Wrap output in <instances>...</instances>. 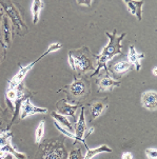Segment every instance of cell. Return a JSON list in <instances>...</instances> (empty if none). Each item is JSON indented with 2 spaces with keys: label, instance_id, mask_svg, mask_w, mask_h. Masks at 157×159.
I'll list each match as a JSON object with an SVG mask.
<instances>
[{
  "label": "cell",
  "instance_id": "f546056e",
  "mask_svg": "<svg viewBox=\"0 0 157 159\" xmlns=\"http://www.w3.org/2000/svg\"><path fill=\"white\" fill-rule=\"evenodd\" d=\"M152 72H153V75H154V76H157V68H156V66H154L153 70H152Z\"/></svg>",
  "mask_w": 157,
  "mask_h": 159
},
{
  "label": "cell",
  "instance_id": "ba28073f",
  "mask_svg": "<svg viewBox=\"0 0 157 159\" xmlns=\"http://www.w3.org/2000/svg\"><path fill=\"white\" fill-rule=\"evenodd\" d=\"M67 89L70 94L74 97H82L89 93V84L83 78H75Z\"/></svg>",
  "mask_w": 157,
  "mask_h": 159
},
{
  "label": "cell",
  "instance_id": "e0dca14e",
  "mask_svg": "<svg viewBox=\"0 0 157 159\" xmlns=\"http://www.w3.org/2000/svg\"><path fill=\"white\" fill-rule=\"evenodd\" d=\"M85 147L86 148V154L83 157V159H93V157H95L96 155L100 154V153H111L112 152V149L110 147H108L107 144H102L98 148H95V149H89L86 147V144H85Z\"/></svg>",
  "mask_w": 157,
  "mask_h": 159
},
{
  "label": "cell",
  "instance_id": "d4e9b609",
  "mask_svg": "<svg viewBox=\"0 0 157 159\" xmlns=\"http://www.w3.org/2000/svg\"><path fill=\"white\" fill-rule=\"evenodd\" d=\"M13 157H14V156H13L12 154L0 150V159H13Z\"/></svg>",
  "mask_w": 157,
  "mask_h": 159
},
{
  "label": "cell",
  "instance_id": "ac0fdd59",
  "mask_svg": "<svg viewBox=\"0 0 157 159\" xmlns=\"http://www.w3.org/2000/svg\"><path fill=\"white\" fill-rule=\"evenodd\" d=\"M51 116H52V117L54 118V120H55L56 122H58L61 126H63L64 129H67V130L70 131L71 133L75 134L74 133V128L72 126L71 122L67 120V118L66 117V116L59 114L58 112H52L51 113Z\"/></svg>",
  "mask_w": 157,
  "mask_h": 159
},
{
  "label": "cell",
  "instance_id": "7a4b0ae2",
  "mask_svg": "<svg viewBox=\"0 0 157 159\" xmlns=\"http://www.w3.org/2000/svg\"><path fill=\"white\" fill-rule=\"evenodd\" d=\"M94 55L89 48L82 47L77 50H71L69 52V63L73 71L77 73H86L93 71Z\"/></svg>",
  "mask_w": 157,
  "mask_h": 159
},
{
  "label": "cell",
  "instance_id": "4fadbf2b",
  "mask_svg": "<svg viewBox=\"0 0 157 159\" xmlns=\"http://www.w3.org/2000/svg\"><path fill=\"white\" fill-rule=\"evenodd\" d=\"M79 107H81L80 104H76V106H72L67 101V99H61L57 103V110L58 113L63 116H74L75 112L77 111Z\"/></svg>",
  "mask_w": 157,
  "mask_h": 159
},
{
  "label": "cell",
  "instance_id": "484cf974",
  "mask_svg": "<svg viewBox=\"0 0 157 159\" xmlns=\"http://www.w3.org/2000/svg\"><path fill=\"white\" fill-rule=\"evenodd\" d=\"M4 118H5V111H3V109L0 106V130H1V126L4 122Z\"/></svg>",
  "mask_w": 157,
  "mask_h": 159
},
{
  "label": "cell",
  "instance_id": "ffe728a7",
  "mask_svg": "<svg viewBox=\"0 0 157 159\" xmlns=\"http://www.w3.org/2000/svg\"><path fill=\"white\" fill-rule=\"evenodd\" d=\"M77 142H79V141H75L72 149L70 150L67 159H83V157H85L82 154V149H81V147H79V144H78Z\"/></svg>",
  "mask_w": 157,
  "mask_h": 159
},
{
  "label": "cell",
  "instance_id": "4316f807",
  "mask_svg": "<svg viewBox=\"0 0 157 159\" xmlns=\"http://www.w3.org/2000/svg\"><path fill=\"white\" fill-rule=\"evenodd\" d=\"M121 159H134V156L131 152H124L121 156Z\"/></svg>",
  "mask_w": 157,
  "mask_h": 159
},
{
  "label": "cell",
  "instance_id": "277c9868",
  "mask_svg": "<svg viewBox=\"0 0 157 159\" xmlns=\"http://www.w3.org/2000/svg\"><path fill=\"white\" fill-rule=\"evenodd\" d=\"M0 5L4 11V14L9 17L13 25V31L19 36H24L28 33V26H26L25 22L23 21V18L21 16L19 10L16 7L13 1H0Z\"/></svg>",
  "mask_w": 157,
  "mask_h": 159
},
{
  "label": "cell",
  "instance_id": "f1b7e54d",
  "mask_svg": "<svg viewBox=\"0 0 157 159\" xmlns=\"http://www.w3.org/2000/svg\"><path fill=\"white\" fill-rule=\"evenodd\" d=\"M4 15V11L2 9V7L0 5V24H1V19H2V16Z\"/></svg>",
  "mask_w": 157,
  "mask_h": 159
},
{
  "label": "cell",
  "instance_id": "cb8c5ba5",
  "mask_svg": "<svg viewBox=\"0 0 157 159\" xmlns=\"http://www.w3.org/2000/svg\"><path fill=\"white\" fill-rule=\"evenodd\" d=\"M145 155L148 159H156L157 158V150L156 149H147L145 150Z\"/></svg>",
  "mask_w": 157,
  "mask_h": 159
},
{
  "label": "cell",
  "instance_id": "5bb4252c",
  "mask_svg": "<svg viewBox=\"0 0 157 159\" xmlns=\"http://www.w3.org/2000/svg\"><path fill=\"white\" fill-rule=\"evenodd\" d=\"M142 58H145V54L141 53H137L136 48H135L134 45H130L129 48V54H128V59L129 62L132 64V66H135V70L137 72H139L141 70V63H140V60Z\"/></svg>",
  "mask_w": 157,
  "mask_h": 159
},
{
  "label": "cell",
  "instance_id": "2e32d148",
  "mask_svg": "<svg viewBox=\"0 0 157 159\" xmlns=\"http://www.w3.org/2000/svg\"><path fill=\"white\" fill-rule=\"evenodd\" d=\"M108 106V101L107 98L101 99L99 101H96L94 103H92L90 106V117H91V121L95 120L96 118H98L100 115L102 114V112L107 109Z\"/></svg>",
  "mask_w": 157,
  "mask_h": 159
},
{
  "label": "cell",
  "instance_id": "8992f818",
  "mask_svg": "<svg viewBox=\"0 0 157 159\" xmlns=\"http://www.w3.org/2000/svg\"><path fill=\"white\" fill-rule=\"evenodd\" d=\"M14 33L13 31V25L11 23L7 15L2 16L1 24H0V40L3 42L5 48H9L12 44V35Z\"/></svg>",
  "mask_w": 157,
  "mask_h": 159
},
{
  "label": "cell",
  "instance_id": "7c38bea8",
  "mask_svg": "<svg viewBox=\"0 0 157 159\" xmlns=\"http://www.w3.org/2000/svg\"><path fill=\"white\" fill-rule=\"evenodd\" d=\"M85 130H86V123H85V107H81V113L79 116V119L75 123L74 133L77 137L78 141L82 142V143H85V138H83Z\"/></svg>",
  "mask_w": 157,
  "mask_h": 159
},
{
  "label": "cell",
  "instance_id": "9c48e42d",
  "mask_svg": "<svg viewBox=\"0 0 157 159\" xmlns=\"http://www.w3.org/2000/svg\"><path fill=\"white\" fill-rule=\"evenodd\" d=\"M141 106L149 111H156L157 93L156 91L143 92L141 95Z\"/></svg>",
  "mask_w": 157,
  "mask_h": 159
},
{
  "label": "cell",
  "instance_id": "6da1fadb",
  "mask_svg": "<svg viewBox=\"0 0 157 159\" xmlns=\"http://www.w3.org/2000/svg\"><path fill=\"white\" fill-rule=\"evenodd\" d=\"M105 35L109 38V42L105 47L102 48L101 53L98 55H94V58H96L97 66L95 71L93 72V76L98 75V73L101 71L102 69L105 70V72L109 73V69H108V62L114 57L115 55L122 53V45H121V41L123 40L124 37L127 36L126 33H122L120 35L117 34L116 30H113L112 33L110 32H105Z\"/></svg>",
  "mask_w": 157,
  "mask_h": 159
},
{
  "label": "cell",
  "instance_id": "5b68a950",
  "mask_svg": "<svg viewBox=\"0 0 157 159\" xmlns=\"http://www.w3.org/2000/svg\"><path fill=\"white\" fill-rule=\"evenodd\" d=\"M50 53H52L51 52V50L48 48V50L45 51L44 53L42 54L41 56H39L38 58L36 59V60H34L33 62H31L30 64H28V66H20L19 64V72L17 73V74L15 75L14 77L12 78L11 80H9L7 81V83H9V85H7V89H16L18 87L19 84H21V83L23 82V80H24V78H25V76L28 75V73L31 71L32 69H33V66L36 64L37 62H39L40 60L43 58V57H45L47 55H48Z\"/></svg>",
  "mask_w": 157,
  "mask_h": 159
},
{
  "label": "cell",
  "instance_id": "8fae6325",
  "mask_svg": "<svg viewBox=\"0 0 157 159\" xmlns=\"http://www.w3.org/2000/svg\"><path fill=\"white\" fill-rule=\"evenodd\" d=\"M123 3L126 4L127 9L132 15L135 16L138 20L142 19V7L145 4V1L143 0H124Z\"/></svg>",
  "mask_w": 157,
  "mask_h": 159
},
{
  "label": "cell",
  "instance_id": "d6986e66",
  "mask_svg": "<svg viewBox=\"0 0 157 159\" xmlns=\"http://www.w3.org/2000/svg\"><path fill=\"white\" fill-rule=\"evenodd\" d=\"M43 5H44V2L40 1V0H35V1H32V15H33V23L37 24L39 21V17H40V12H41Z\"/></svg>",
  "mask_w": 157,
  "mask_h": 159
},
{
  "label": "cell",
  "instance_id": "83f0119b",
  "mask_svg": "<svg viewBox=\"0 0 157 159\" xmlns=\"http://www.w3.org/2000/svg\"><path fill=\"white\" fill-rule=\"evenodd\" d=\"M77 3L81 5H86V7H91L94 3V1H77Z\"/></svg>",
  "mask_w": 157,
  "mask_h": 159
},
{
  "label": "cell",
  "instance_id": "44dd1931",
  "mask_svg": "<svg viewBox=\"0 0 157 159\" xmlns=\"http://www.w3.org/2000/svg\"><path fill=\"white\" fill-rule=\"evenodd\" d=\"M13 133L9 130H0V148L12 141Z\"/></svg>",
  "mask_w": 157,
  "mask_h": 159
},
{
  "label": "cell",
  "instance_id": "7402d4cb",
  "mask_svg": "<svg viewBox=\"0 0 157 159\" xmlns=\"http://www.w3.org/2000/svg\"><path fill=\"white\" fill-rule=\"evenodd\" d=\"M44 126H45V121L42 120L39 122V125L36 129V132H35V142L37 144H39L41 142L42 137L44 135Z\"/></svg>",
  "mask_w": 157,
  "mask_h": 159
},
{
  "label": "cell",
  "instance_id": "3957f363",
  "mask_svg": "<svg viewBox=\"0 0 157 159\" xmlns=\"http://www.w3.org/2000/svg\"><path fill=\"white\" fill-rule=\"evenodd\" d=\"M36 159H67L63 138L48 139L40 144Z\"/></svg>",
  "mask_w": 157,
  "mask_h": 159
},
{
  "label": "cell",
  "instance_id": "603a6c76",
  "mask_svg": "<svg viewBox=\"0 0 157 159\" xmlns=\"http://www.w3.org/2000/svg\"><path fill=\"white\" fill-rule=\"evenodd\" d=\"M7 57V48L3 44V42L0 40V64L2 63V61L4 60Z\"/></svg>",
  "mask_w": 157,
  "mask_h": 159
},
{
  "label": "cell",
  "instance_id": "9a60e30c",
  "mask_svg": "<svg viewBox=\"0 0 157 159\" xmlns=\"http://www.w3.org/2000/svg\"><path fill=\"white\" fill-rule=\"evenodd\" d=\"M132 66H133L128 60H120L113 63L111 66V70H109V72H112L116 77H118V75L119 76H122V74H124V73L131 71Z\"/></svg>",
  "mask_w": 157,
  "mask_h": 159
},
{
  "label": "cell",
  "instance_id": "52a82bcc",
  "mask_svg": "<svg viewBox=\"0 0 157 159\" xmlns=\"http://www.w3.org/2000/svg\"><path fill=\"white\" fill-rule=\"evenodd\" d=\"M48 113V109L45 107H35L34 104H32V102L30 101V98H26L21 102L20 107H19V119L23 120L24 118H26L29 115L33 114H45Z\"/></svg>",
  "mask_w": 157,
  "mask_h": 159
},
{
  "label": "cell",
  "instance_id": "30bf717a",
  "mask_svg": "<svg viewBox=\"0 0 157 159\" xmlns=\"http://www.w3.org/2000/svg\"><path fill=\"white\" fill-rule=\"evenodd\" d=\"M120 87V82L117 80L113 79L110 76H102L97 80V90L98 92H107V91H113L114 88Z\"/></svg>",
  "mask_w": 157,
  "mask_h": 159
}]
</instances>
